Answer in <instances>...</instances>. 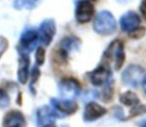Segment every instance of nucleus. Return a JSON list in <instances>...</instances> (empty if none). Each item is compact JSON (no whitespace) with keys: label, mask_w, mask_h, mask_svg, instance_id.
<instances>
[{"label":"nucleus","mask_w":146,"mask_h":127,"mask_svg":"<svg viewBox=\"0 0 146 127\" xmlns=\"http://www.w3.org/2000/svg\"><path fill=\"white\" fill-rule=\"evenodd\" d=\"M124 61V44L119 39L113 40L108 45V49L104 51L102 56V64L108 65L110 67H112L114 69L118 71L123 65Z\"/></svg>","instance_id":"f257e3e1"},{"label":"nucleus","mask_w":146,"mask_h":127,"mask_svg":"<svg viewBox=\"0 0 146 127\" xmlns=\"http://www.w3.org/2000/svg\"><path fill=\"white\" fill-rule=\"evenodd\" d=\"M94 29L102 36L111 35L116 30V21L110 11H102L98 14L94 22Z\"/></svg>","instance_id":"f03ea898"},{"label":"nucleus","mask_w":146,"mask_h":127,"mask_svg":"<svg viewBox=\"0 0 146 127\" xmlns=\"http://www.w3.org/2000/svg\"><path fill=\"white\" fill-rule=\"evenodd\" d=\"M144 69L140 65H130L124 69L121 79L124 85L131 87H137L143 79Z\"/></svg>","instance_id":"7ed1b4c3"},{"label":"nucleus","mask_w":146,"mask_h":127,"mask_svg":"<svg viewBox=\"0 0 146 127\" xmlns=\"http://www.w3.org/2000/svg\"><path fill=\"white\" fill-rule=\"evenodd\" d=\"M39 41L38 31L28 29L22 34L17 45V51L20 55H28L36 47Z\"/></svg>","instance_id":"20e7f679"},{"label":"nucleus","mask_w":146,"mask_h":127,"mask_svg":"<svg viewBox=\"0 0 146 127\" xmlns=\"http://www.w3.org/2000/svg\"><path fill=\"white\" fill-rule=\"evenodd\" d=\"M81 93V85L75 79H64L59 83V93L62 99L73 100Z\"/></svg>","instance_id":"39448f33"},{"label":"nucleus","mask_w":146,"mask_h":127,"mask_svg":"<svg viewBox=\"0 0 146 127\" xmlns=\"http://www.w3.org/2000/svg\"><path fill=\"white\" fill-rule=\"evenodd\" d=\"M90 83L94 85H102L104 83H108L111 79V71L110 67L104 64H100L96 69L88 73Z\"/></svg>","instance_id":"423d86ee"},{"label":"nucleus","mask_w":146,"mask_h":127,"mask_svg":"<svg viewBox=\"0 0 146 127\" xmlns=\"http://www.w3.org/2000/svg\"><path fill=\"white\" fill-rule=\"evenodd\" d=\"M56 34V24L53 19H46L41 23L38 31L39 41L44 46H49Z\"/></svg>","instance_id":"0eeeda50"},{"label":"nucleus","mask_w":146,"mask_h":127,"mask_svg":"<svg viewBox=\"0 0 146 127\" xmlns=\"http://www.w3.org/2000/svg\"><path fill=\"white\" fill-rule=\"evenodd\" d=\"M94 14V7L88 0H81L76 8V19L79 23L85 24L92 19Z\"/></svg>","instance_id":"6e6552de"},{"label":"nucleus","mask_w":146,"mask_h":127,"mask_svg":"<svg viewBox=\"0 0 146 127\" xmlns=\"http://www.w3.org/2000/svg\"><path fill=\"white\" fill-rule=\"evenodd\" d=\"M51 106L61 115V117L72 115L79 108V105L74 100L57 99V98H52L51 99Z\"/></svg>","instance_id":"1a4fd4ad"},{"label":"nucleus","mask_w":146,"mask_h":127,"mask_svg":"<svg viewBox=\"0 0 146 127\" xmlns=\"http://www.w3.org/2000/svg\"><path fill=\"white\" fill-rule=\"evenodd\" d=\"M56 118H62L61 115L51 106H43L39 108L37 111V124L39 127H42L47 124H51L54 122Z\"/></svg>","instance_id":"9d476101"},{"label":"nucleus","mask_w":146,"mask_h":127,"mask_svg":"<svg viewBox=\"0 0 146 127\" xmlns=\"http://www.w3.org/2000/svg\"><path fill=\"white\" fill-rule=\"evenodd\" d=\"M106 112H108L106 108L100 105L96 102H88L84 111V120L87 122L96 121L98 118L102 117L104 114H106Z\"/></svg>","instance_id":"9b49d317"},{"label":"nucleus","mask_w":146,"mask_h":127,"mask_svg":"<svg viewBox=\"0 0 146 127\" xmlns=\"http://www.w3.org/2000/svg\"><path fill=\"white\" fill-rule=\"evenodd\" d=\"M140 17L133 11H128L120 18V28L123 32L130 33L140 25Z\"/></svg>","instance_id":"f8f14e48"},{"label":"nucleus","mask_w":146,"mask_h":127,"mask_svg":"<svg viewBox=\"0 0 146 127\" xmlns=\"http://www.w3.org/2000/svg\"><path fill=\"white\" fill-rule=\"evenodd\" d=\"M2 125H3V127H25V116L19 110H11V111L7 112L5 114Z\"/></svg>","instance_id":"ddd939ff"},{"label":"nucleus","mask_w":146,"mask_h":127,"mask_svg":"<svg viewBox=\"0 0 146 127\" xmlns=\"http://www.w3.org/2000/svg\"><path fill=\"white\" fill-rule=\"evenodd\" d=\"M29 65L30 60L28 55H20L19 60H18V71L17 77L20 83L24 85L27 83L28 75H29Z\"/></svg>","instance_id":"4468645a"},{"label":"nucleus","mask_w":146,"mask_h":127,"mask_svg":"<svg viewBox=\"0 0 146 127\" xmlns=\"http://www.w3.org/2000/svg\"><path fill=\"white\" fill-rule=\"evenodd\" d=\"M81 47V41L75 37H67L61 43V50L60 54L64 59L67 58L68 54L71 53L72 51L78 50Z\"/></svg>","instance_id":"2eb2a0df"},{"label":"nucleus","mask_w":146,"mask_h":127,"mask_svg":"<svg viewBox=\"0 0 146 127\" xmlns=\"http://www.w3.org/2000/svg\"><path fill=\"white\" fill-rule=\"evenodd\" d=\"M121 103H123L126 106H131V107H135L138 104H140V100H139L138 96L135 95L132 91H126V93H122L119 97Z\"/></svg>","instance_id":"dca6fc26"},{"label":"nucleus","mask_w":146,"mask_h":127,"mask_svg":"<svg viewBox=\"0 0 146 127\" xmlns=\"http://www.w3.org/2000/svg\"><path fill=\"white\" fill-rule=\"evenodd\" d=\"M41 0H15L14 7L16 9H33Z\"/></svg>","instance_id":"f3484780"},{"label":"nucleus","mask_w":146,"mask_h":127,"mask_svg":"<svg viewBox=\"0 0 146 127\" xmlns=\"http://www.w3.org/2000/svg\"><path fill=\"white\" fill-rule=\"evenodd\" d=\"M9 102H10V98L8 93L4 89H0V109L1 108H5L9 104Z\"/></svg>","instance_id":"a211bd4d"},{"label":"nucleus","mask_w":146,"mask_h":127,"mask_svg":"<svg viewBox=\"0 0 146 127\" xmlns=\"http://www.w3.org/2000/svg\"><path fill=\"white\" fill-rule=\"evenodd\" d=\"M145 32L146 29L144 27H137L136 29H134L133 31L129 33V36L133 39H140L145 35Z\"/></svg>","instance_id":"6ab92c4d"},{"label":"nucleus","mask_w":146,"mask_h":127,"mask_svg":"<svg viewBox=\"0 0 146 127\" xmlns=\"http://www.w3.org/2000/svg\"><path fill=\"white\" fill-rule=\"evenodd\" d=\"M45 61V50L43 48H38L36 52V63L38 65H42Z\"/></svg>","instance_id":"aec40b11"},{"label":"nucleus","mask_w":146,"mask_h":127,"mask_svg":"<svg viewBox=\"0 0 146 127\" xmlns=\"http://www.w3.org/2000/svg\"><path fill=\"white\" fill-rule=\"evenodd\" d=\"M8 41L7 39L5 38V37H2L0 36V59H1V57L3 56V54L6 52V50H7L8 48Z\"/></svg>","instance_id":"412c9836"},{"label":"nucleus","mask_w":146,"mask_h":127,"mask_svg":"<svg viewBox=\"0 0 146 127\" xmlns=\"http://www.w3.org/2000/svg\"><path fill=\"white\" fill-rule=\"evenodd\" d=\"M39 77H40V71H39V69L37 67H34L32 71V79H31V85H30L31 89H33V85L38 81Z\"/></svg>","instance_id":"4be33fe9"},{"label":"nucleus","mask_w":146,"mask_h":127,"mask_svg":"<svg viewBox=\"0 0 146 127\" xmlns=\"http://www.w3.org/2000/svg\"><path fill=\"white\" fill-rule=\"evenodd\" d=\"M139 10H140L141 15H142L143 18L146 20V0H142L140 6H139Z\"/></svg>","instance_id":"5701e85b"},{"label":"nucleus","mask_w":146,"mask_h":127,"mask_svg":"<svg viewBox=\"0 0 146 127\" xmlns=\"http://www.w3.org/2000/svg\"><path fill=\"white\" fill-rule=\"evenodd\" d=\"M142 85H143V89H144V91L146 93V75L142 79Z\"/></svg>","instance_id":"b1692460"},{"label":"nucleus","mask_w":146,"mask_h":127,"mask_svg":"<svg viewBox=\"0 0 146 127\" xmlns=\"http://www.w3.org/2000/svg\"><path fill=\"white\" fill-rule=\"evenodd\" d=\"M42 127H57V126L55 125L54 123H51V124H47V125H44V126H42Z\"/></svg>","instance_id":"393cba45"},{"label":"nucleus","mask_w":146,"mask_h":127,"mask_svg":"<svg viewBox=\"0 0 146 127\" xmlns=\"http://www.w3.org/2000/svg\"><path fill=\"white\" fill-rule=\"evenodd\" d=\"M118 2H120V3H127V2L129 1V0H117Z\"/></svg>","instance_id":"a878e982"},{"label":"nucleus","mask_w":146,"mask_h":127,"mask_svg":"<svg viewBox=\"0 0 146 127\" xmlns=\"http://www.w3.org/2000/svg\"><path fill=\"white\" fill-rule=\"evenodd\" d=\"M141 127H146V121H145V122H143L142 125H141Z\"/></svg>","instance_id":"bb28decb"},{"label":"nucleus","mask_w":146,"mask_h":127,"mask_svg":"<svg viewBox=\"0 0 146 127\" xmlns=\"http://www.w3.org/2000/svg\"><path fill=\"white\" fill-rule=\"evenodd\" d=\"M13 127H18V126H13Z\"/></svg>","instance_id":"cd10ccee"},{"label":"nucleus","mask_w":146,"mask_h":127,"mask_svg":"<svg viewBox=\"0 0 146 127\" xmlns=\"http://www.w3.org/2000/svg\"><path fill=\"white\" fill-rule=\"evenodd\" d=\"M92 1H94V0H92Z\"/></svg>","instance_id":"c85d7f7f"}]
</instances>
